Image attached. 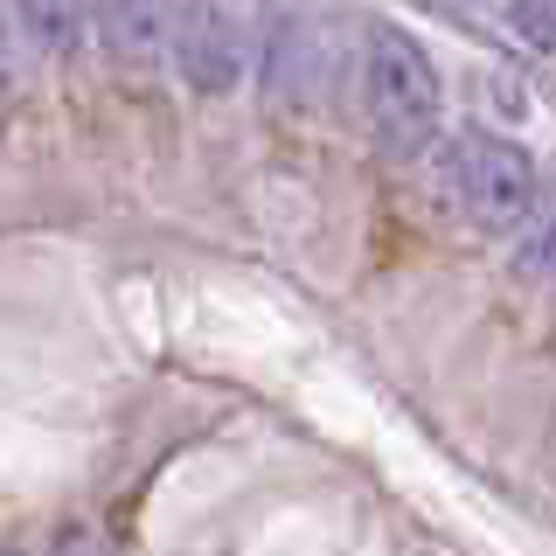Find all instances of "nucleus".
I'll return each instance as SVG.
<instances>
[{
	"label": "nucleus",
	"mask_w": 556,
	"mask_h": 556,
	"mask_svg": "<svg viewBox=\"0 0 556 556\" xmlns=\"http://www.w3.org/2000/svg\"><path fill=\"white\" fill-rule=\"evenodd\" d=\"M362 118H369L376 147L396 161H417L445 126V84L431 49L382 14L362 28Z\"/></svg>",
	"instance_id": "nucleus-1"
},
{
	"label": "nucleus",
	"mask_w": 556,
	"mask_h": 556,
	"mask_svg": "<svg viewBox=\"0 0 556 556\" xmlns=\"http://www.w3.org/2000/svg\"><path fill=\"white\" fill-rule=\"evenodd\" d=\"M439 188L473 237H521V223L535 216V195H543V174L515 139L473 126L439 147Z\"/></svg>",
	"instance_id": "nucleus-2"
},
{
	"label": "nucleus",
	"mask_w": 556,
	"mask_h": 556,
	"mask_svg": "<svg viewBox=\"0 0 556 556\" xmlns=\"http://www.w3.org/2000/svg\"><path fill=\"white\" fill-rule=\"evenodd\" d=\"M167 56L195 98H230L251 70L243 0H167Z\"/></svg>",
	"instance_id": "nucleus-3"
},
{
	"label": "nucleus",
	"mask_w": 556,
	"mask_h": 556,
	"mask_svg": "<svg viewBox=\"0 0 556 556\" xmlns=\"http://www.w3.org/2000/svg\"><path fill=\"white\" fill-rule=\"evenodd\" d=\"M257 84H265L271 112H306L313 84H320V42H313V22L300 0H278L265 14V35H257Z\"/></svg>",
	"instance_id": "nucleus-4"
},
{
	"label": "nucleus",
	"mask_w": 556,
	"mask_h": 556,
	"mask_svg": "<svg viewBox=\"0 0 556 556\" xmlns=\"http://www.w3.org/2000/svg\"><path fill=\"white\" fill-rule=\"evenodd\" d=\"M91 28L118 70H147L167 49V0H91Z\"/></svg>",
	"instance_id": "nucleus-5"
},
{
	"label": "nucleus",
	"mask_w": 556,
	"mask_h": 556,
	"mask_svg": "<svg viewBox=\"0 0 556 556\" xmlns=\"http://www.w3.org/2000/svg\"><path fill=\"white\" fill-rule=\"evenodd\" d=\"M14 22L42 56H70L84 42V22H91V0H14Z\"/></svg>",
	"instance_id": "nucleus-6"
},
{
	"label": "nucleus",
	"mask_w": 556,
	"mask_h": 556,
	"mask_svg": "<svg viewBox=\"0 0 556 556\" xmlns=\"http://www.w3.org/2000/svg\"><path fill=\"white\" fill-rule=\"evenodd\" d=\"M515 265L529 271V278H556V181L535 195V216L521 223V251H515Z\"/></svg>",
	"instance_id": "nucleus-7"
},
{
	"label": "nucleus",
	"mask_w": 556,
	"mask_h": 556,
	"mask_svg": "<svg viewBox=\"0 0 556 556\" xmlns=\"http://www.w3.org/2000/svg\"><path fill=\"white\" fill-rule=\"evenodd\" d=\"M14 70V35H8V0H0V77Z\"/></svg>",
	"instance_id": "nucleus-8"
},
{
	"label": "nucleus",
	"mask_w": 556,
	"mask_h": 556,
	"mask_svg": "<svg viewBox=\"0 0 556 556\" xmlns=\"http://www.w3.org/2000/svg\"><path fill=\"white\" fill-rule=\"evenodd\" d=\"M0 556H22V549H0Z\"/></svg>",
	"instance_id": "nucleus-9"
}]
</instances>
